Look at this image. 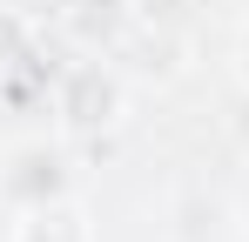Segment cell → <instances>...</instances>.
I'll list each match as a JSON object with an SVG mask.
<instances>
[{"label":"cell","mask_w":249,"mask_h":242,"mask_svg":"<svg viewBox=\"0 0 249 242\" xmlns=\"http://www.w3.org/2000/svg\"><path fill=\"white\" fill-rule=\"evenodd\" d=\"M74 195H81V175H74L68 135H27V141L0 148V215L74 202Z\"/></svg>","instance_id":"cell-2"},{"label":"cell","mask_w":249,"mask_h":242,"mask_svg":"<svg viewBox=\"0 0 249 242\" xmlns=\"http://www.w3.org/2000/svg\"><path fill=\"white\" fill-rule=\"evenodd\" d=\"M34 61V14H20L14 0H0V74Z\"/></svg>","instance_id":"cell-5"},{"label":"cell","mask_w":249,"mask_h":242,"mask_svg":"<svg viewBox=\"0 0 249 242\" xmlns=\"http://www.w3.org/2000/svg\"><path fill=\"white\" fill-rule=\"evenodd\" d=\"M68 34H74L81 54H122L142 34V7H128V0H74L68 7Z\"/></svg>","instance_id":"cell-3"},{"label":"cell","mask_w":249,"mask_h":242,"mask_svg":"<svg viewBox=\"0 0 249 242\" xmlns=\"http://www.w3.org/2000/svg\"><path fill=\"white\" fill-rule=\"evenodd\" d=\"M47 115H54V135H68V141H94V135L122 128L128 74L115 68V54L61 61V68H54V87H47Z\"/></svg>","instance_id":"cell-1"},{"label":"cell","mask_w":249,"mask_h":242,"mask_svg":"<svg viewBox=\"0 0 249 242\" xmlns=\"http://www.w3.org/2000/svg\"><path fill=\"white\" fill-rule=\"evenodd\" d=\"M0 242H101V236H94V215L74 195V202H47V208L0 215Z\"/></svg>","instance_id":"cell-4"},{"label":"cell","mask_w":249,"mask_h":242,"mask_svg":"<svg viewBox=\"0 0 249 242\" xmlns=\"http://www.w3.org/2000/svg\"><path fill=\"white\" fill-rule=\"evenodd\" d=\"M236 215H243V229H249V175H243V189H236Z\"/></svg>","instance_id":"cell-7"},{"label":"cell","mask_w":249,"mask_h":242,"mask_svg":"<svg viewBox=\"0 0 249 242\" xmlns=\"http://www.w3.org/2000/svg\"><path fill=\"white\" fill-rule=\"evenodd\" d=\"M229 61H236V81H243V94H249V27L236 34V54H229Z\"/></svg>","instance_id":"cell-6"}]
</instances>
